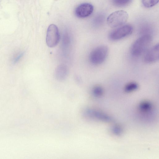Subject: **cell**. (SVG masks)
Here are the masks:
<instances>
[{"label":"cell","instance_id":"6da1fadb","mask_svg":"<svg viewBox=\"0 0 159 159\" xmlns=\"http://www.w3.org/2000/svg\"><path fill=\"white\" fill-rule=\"evenodd\" d=\"M152 41V37L149 34H144L137 39L131 48L130 52L135 57L140 56L147 50Z\"/></svg>","mask_w":159,"mask_h":159},{"label":"cell","instance_id":"7a4b0ae2","mask_svg":"<svg viewBox=\"0 0 159 159\" xmlns=\"http://www.w3.org/2000/svg\"><path fill=\"white\" fill-rule=\"evenodd\" d=\"M128 14L125 11L119 10L110 14L107 17V22L111 28L118 27L124 25L128 18Z\"/></svg>","mask_w":159,"mask_h":159},{"label":"cell","instance_id":"3957f363","mask_svg":"<svg viewBox=\"0 0 159 159\" xmlns=\"http://www.w3.org/2000/svg\"><path fill=\"white\" fill-rule=\"evenodd\" d=\"M108 53V48L104 45L99 46L93 49L89 56V60L93 65L102 63L106 59Z\"/></svg>","mask_w":159,"mask_h":159},{"label":"cell","instance_id":"277c9868","mask_svg":"<svg viewBox=\"0 0 159 159\" xmlns=\"http://www.w3.org/2000/svg\"><path fill=\"white\" fill-rule=\"evenodd\" d=\"M60 39V35L57 27L54 24L50 25L47 30L46 43L49 47L53 48L57 45Z\"/></svg>","mask_w":159,"mask_h":159},{"label":"cell","instance_id":"5b68a950","mask_svg":"<svg viewBox=\"0 0 159 159\" xmlns=\"http://www.w3.org/2000/svg\"><path fill=\"white\" fill-rule=\"evenodd\" d=\"M133 31V27L130 25H123L112 31L109 38L113 41L118 40L129 35Z\"/></svg>","mask_w":159,"mask_h":159},{"label":"cell","instance_id":"8992f818","mask_svg":"<svg viewBox=\"0 0 159 159\" xmlns=\"http://www.w3.org/2000/svg\"><path fill=\"white\" fill-rule=\"evenodd\" d=\"M159 58V45L157 43L148 49L145 52L143 60L146 63H152L158 61Z\"/></svg>","mask_w":159,"mask_h":159},{"label":"cell","instance_id":"52a82bcc","mask_svg":"<svg viewBox=\"0 0 159 159\" xmlns=\"http://www.w3.org/2000/svg\"><path fill=\"white\" fill-rule=\"evenodd\" d=\"M93 11V7L90 3H84L78 6L75 8V13L79 18H84L90 16Z\"/></svg>","mask_w":159,"mask_h":159},{"label":"cell","instance_id":"ba28073f","mask_svg":"<svg viewBox=\"0 0 159 159\" xmlns=\"http://www.w3.org/2000/svg\"><path fill=\"white\" fill-rule=\"evenodd\" d=\"M85 114L89 117L103 122H109L112 121L111 116L102 111L95 109H87L85 111Z\"/></svg>","mask_w":159,"mask_h":159},{"label":"cell","instance_id":"9c48e42d","mask_svg":"<svg viewBox=\"0 0 159 159\" xmlns=\"http://www.w3.org/2000/svg\"><path fill=\"white\" fill-rule=\"evenodd\" d=\"M68 69L67 66L64 64H61L57 67L55 72V76L58 80L65 79L67 75Z\"/></svg>","mask_w":159,"mask_h":159},{"label":"cell","instance_id":"30bf717a","mask_svg":"<svg viewBox=\"0 0 159 159\" xmlns=\"http://www.w3.org/2000/svg\"><path fill=\"white\" fill-rule=\"evenodd\" d=\"M139 108L141 111L146 112L150 111L152 109V105L149 101L145 100L140 103Z\"/></svg>","mask_w":159,"mask_h":159},{"label":"cell","instance_id":"8fae6325","mask_svg":"<svg viewBox=\"0 0 159 159\" xmlns=\"http://www.w3.org/2000/svg\"><path fill=\"white\" fill-rule=\"evenodd\" d=\"M138 84L134 82H131L127 83L124 87L125 91L126 93H130L134 91L138 88Z\"/></svg>","mask_w":159,"mask_h":159},{"label":"cell","instance_id":"7c38bea8","mask_svg":"<svg viewBox=\"0 0 159 159\" xmlns=\"http://www.w3.org/2000/svg\"><path fill=\"white\" fill-rule=\"evenodd\" d=\"M93 95L96 97H100L102 96L104 93V90L101 86L97 85L94 86L92 89Z\"/></svg>","mask_w":159,"mask_h":159},{"label":"cell","instance_id":"4fadbf2b","mask_svg":"<svg viewBox=\"0 0 159 159\" xmlns=\"http://www.w3.org/2000/svg\"><path fill=\"white\" fill-rule=\"evenodd\" d=\"M131 1L132 0H112V2L115 6L122 7L128 5Z\"/></svg>","mask_w":159,"mask_h":159},{"label":"cell","instance_id":"5bb4252c","mask_svg":"<svg viewBox=\"0 0 159 159\" xmlns=\"http://www.w3.org/2000/svg\"><path fill=\"white\" fill-rule=\"evenodd\" d=\"M111 131L114 135L117 136H119L122 134L123 129L120 125H114L112 127Z\"/></svg>","mask_w":159,"mask_h":159},{"label":"cell","instance_id":"9a60e30c","mask_svg":"<svg viewBox=\"0 0 159 159\" xmlns=\"http://www.w3.org/2000/svg\"><path fill=\"white\" fill-rule=\"evenodd\" d=\"M159 0H142L143 5L147 8L153 7L157 4Z\"/></svg>","mask_w":159,"mask_h":159},{"label":"cell","instance_id":"2e32d148","mask_svg":"<svg viewBox=\"0 0 159 159\" xmlns=\"http://www.w3.org/2000/svg\"><path fill=\"white\" fill-rule=\"evenodd\" d=\"M24 54L23 52H21L17 54L12 60L13 63L15 64L17 63L23 56Z\"/></svg>","mask_w":159,"mask_h":159}]
</instances>
